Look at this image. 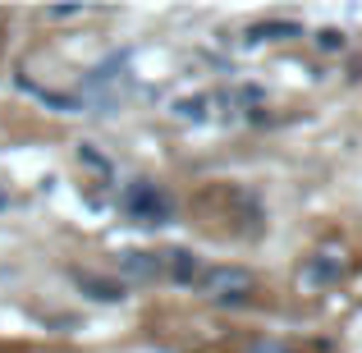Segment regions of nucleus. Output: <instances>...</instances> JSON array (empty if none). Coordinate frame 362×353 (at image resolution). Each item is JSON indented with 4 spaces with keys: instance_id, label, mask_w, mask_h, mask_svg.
<instances>
[{
    "instance_id": "nucleus-1",
    "label": "nucleus",
    "mask_w": 362,
    "mask_h": 353,
    "mask_svg": "<svg viewBox=\"0 0 362 353\" xmlns=\"http://www.w3.org/2000/svg\"><path fill=\"white\" fill-rule=\"evenodd\" d=\"M193 284L202 289V299L221 303V308H247L257 289V280L247 271H239V266H202Z\"/></svg>"
},
{
    "instance_id": "nucleus-2",
    "label": "nucleus",
    "mask_w": 362,
    "mask_h": 353,
    "mask_svg": "<svg viewBox=\"0 0 362 353\" xmlns=\"http://www.w3.org/2000/svg\"><path fill=\"white\" fill-rule=\"evenodd\" d=\"M124 212H129L138 225H160V221H170V197L160 193L156 184L138 179V184L124 193Z\"/></svg>"
},
{
    "instance_id": "nucleus-3",
    "label": "nucleus",
    "mask_w": 362,
    "mask_h": 353,
    "mask_svg": "<svg viewBox=\"0 0 362 353\" xmlns=\"http://www.w3.org/2000/svg\"><path fill=\"white\" fill-rule=\"evenodd\" d=\"M124 60H115L110 69H97V79L88 83V101L92 106H115L119 101V88H124Z\"/></svg>"
},
{
    "instance_id": "nucleus-4",
    "label": "nucleus",
    "mask_w": 362,
    "mask_h": 353,
    "mask_svg": "<svg viewBox=\"0 0 362 353\" xmlns=\"http://www.w3.org/2000/svg\"><path fill=\"white\" fill-rule=\"evenodd\" d=\"M119 271L129 275V280H160V275H165V266H160V257L156 253H124L119 257Z\"/></svg>"
},
{
    "instance_id": "nucleus-5",
    "label": "nucleus",
    "mask_w": 362,
    "mask_h": 353,
    "mask_svg": "<svg viewBox=\"0 0 362 353\" xmlns=\"http://www.w3.org/2000/svg\"><path fill=\"white\" fill-rule=\"evenodd\" d=\"M160 266H165V275H170V280H179V284H193L197 271H202V266H197V257L188 253V248H175V253H165V257H160Z\"/></svg>"
},
{
    "instance_id": "nucleus-6",
    "label": "nucleus",
    "mask_w": 362,
    "mask_h": 353,
    "mask_svg": "<svg viewBox=\"0 0 362 353\" xmlns=\"http://www.w3.org/2000/svg\"><path fill=\"white\" fill-rule=\"evenodd\" d=\"M78 284L92 294V299H106V303H115V299H119V289H115L110 280H92V275H83V271H78Z\"/></svg>"
},
{
    "instance_id": "nucleus-7",
    "label": "nucleus",
    "mask_w": 362,
    "mask_h": 353,
    "mask_svg": "<svg viewBox=\"0 0 362 353\" xmlns=\"http://www.w3.org/2000/svg\"><path fill=\"white\" fill-rule=\"evenodd\" d=\"M252 353H284V349H280V345H257Z\"/></svg>"
}]
</instances>
